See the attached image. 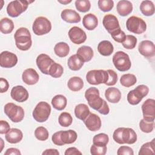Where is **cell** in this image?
<instances>
[{"label":"cell","mask_w":155,"mask_h":155,"mask_svg":"<svg viewBox=\"0 0 155 155\" xmlns=\"http://www.w3.org/2000/svg\"><path fill=\"white\" fill-rule=\"evenodd\" d=\"M108 74V79L107 82L105 83V85L107 86H113L114 85L118 79L117 73L113 70H107Z\"/></svg>","instance_id":"cell-47"},{"label":"cell","mask_w":155,"mask_h":155,"mask_svg":"<svg viewBox=\"0 0 155 155\" xmlns=\"http://www.w3.org/2000/svg\"><path fill=\"white\" fill-rule=\"evenodd\" d=\"M137 134L133 129L123 127L122 131V140L124 144H133L137 141Z\"/></svg>","instance_id":"cell-22"},{"label":"cell","mask_w":155,"mask_h":155,"mask_svg":"<svg viewBox=\"0 0 155 155\" xmlns=\"http://www.w3.org/2000/svg\"><path fill=\"white\" fill-rule=\"evenodd\" d=\"M22 79L25 84L29 85H32L36 84L38 82L39 76L35 69L29 68L23 71L22 74Z\"/></svg>","instance_id":"cell-19"},{"label":"cell","mask_w":155,"mask_h":155,"mask_svg":"<svg viewBox=\"0 0 155 155\" xmlns=\"http://www.w3.org/2000/svg\"><path fill=\"white\" fill-rule=\"evenodd\" d=\"M5 138L7 142L10 143H17L22 140L23 138V133L21 130L13 128L5 134Z\"/></svg>","instance_id":"cell-23"},{"label":"cell","mask_w":155,"mask_h":155,"mask_svg":"<svg viewBox=\"0 0 155 155\" xmlns=\"http://www.w3.org/2000/svg\"><path fill=\"white\" fill-rule=\"evenodd\" d=\"M58 2L62 4H64V5H67L70 2H71V1L70 0V1H67V0H65V1H58Z\"/></svg>","instance_id":"cell-57"},{"label":"cell","mask_w":155,"mask_h":155,"mask_svg":"<svg viewBox=\"0 0 155 155\" xmlns=\"http://www.w3.org/2000/svg\"><path fill=\"white\" fill-rule=\"evenodd\" d=\"M137 42V38L131 35H126L124 41L122 43L123 47L128 50H131L135 48Z\"/></svg>","instance_id":"cell-41"},{"label":"cell","mask_w":155,"mask_h":155,"mask_svg":"<svg viewBox=\"0 0 155 155\" xmlns=\"http://www.w3.org/2000/svg\"><path fill=\"white\" fill-rule=\"evenodd\" d=\"M51 105L53 108L57 110L62 111L67 106V98L62 94H57L51 99Z\"/></svg>","instance_id":"cell-28"},{"label":"cell","mask_w":155,"mask_h":155,"mask_svg":"<svg viewBox=\"0 0 155 155\" xmlns=\"http://www.w3.org/2000/svg\"><path fill=\"white\" fill-rule=\"evenodd\" d=\"M155 139L143 143L139 151V155H150L155 153Z\"/></svg>","instance_id":"cell-36"},{"label":"cell","mask_w":155,"mask_h":155,"mask_svg":"<svg viewBox=\"0 0 155 155\" xmlns=\"http://www.w3.org/2000/svg\"><path fill=\"white\" fill-rule=\"evenodd\" d=\"M149 92V88L145 85H137L134 90L130 91L127 94V101L131 105H137Z\"/></svg>","instance_id":"cell-6"},{"label":"cell","mask_w":155,"mask_h":155,"mask_svg":"<svg viewBox=\"0 0 155 155\" xmlns=\"http://www.w3.org/2000/svg\"><path fill=\"white\" fill-rule=\"evenodd\" d=\"M85 97L88 105L103 115L110 113V108L107 102L100 97L99 90L96 87H90L85 92Z\"/></svg>","instance_id":"cell-1"},{"label":"cell","mask_w":155,"mask_h":155,"mask_svg":"<svg viewBox=\"0 0 155 155\" xmlns=\"http://www.w3.org/2000/svg\"><path fill=\"white\" fill-rule=\"evenodd\" d=\"M18 63L17 56L8 51H4L0 54V65L2 68H12Z\"/></svg>","instance_id":"cell-14"},{"label":"cell","mask_w":155,"mask_h":155,"mask_svg":"<svg viewBox=\"0 0 155 155\" xmlns=\"http://www.w3.org/2000/svg\"><path fill=\"white\" fill-rule=\"evenodd\" d=\"M82 24L88 30H93L98 25L97 18L93 13H88L84 16Z\"/></svg>","instance_id":"cell-26"},{"label":"cell","mask_w":155,"mask_h":155,"mask_svg":"<svg viewBox=\"0 0 155 155\" xmlns=\"http://www.w3.org/2000/svg\"><path fill=\"white\" fill-rule=\"evenodd\" d=\"M83 122L86 127L91 131H98L100 130L102 125V122L100 117L91 112Z\"/></svg>","instance_id":"cell-18"},{"label":"cell","mask_w":155,"mask_h":155,"mask_svg":"<svg viewBox=\"0 0 155 155\" xmlns=\"http://www.w3.org/2000/svg\"><path fill=\"white\" fill-rule=\"evenodd\" d=\"M35 1L16 0L9 2L7 7V13L12 18H16L26 11L28 5Z\"/></svg>","instance_id":"cell-4"},{"label":"cell","mask_w":155,"mask_h":155,"mask_svg":"<svg viewBox=\"0 0 155 155\" xmlns=\"http://www.w3.org/2000/svg\"><path fill=\"white\" fill-rule=\"evenodd\" d=\"M154 127V121L148 122L143 119L139 122V128L140 130L145 133H149L153 131Z\"/></svg>","instance_id":"cell-44"},{"label":"cell","mask_w":155,"mask_h":155,"mask_svg":"<svg viewBox=\"0 0 155 155\" xmlns=\"http://www.w3.org/2000/svg\"><path fill=\"white\" fill-rule=\"evenodd\" d=\"M36 65L40 71L45 74L48 75V71L54 61L47 54H39L36 59Z\"/></svg>","instance_id":"cell-13"},{"label":"cell","mask_w":155,"mask_h":155,"mask_svg":"<svg viewBox=\"0 0 155 155\" xmlns=\"http://www.w3.org/2000/svg\"><path fill=\"white\" fill-rule=\"evenodd\" d=\"M109 142V137L105 133H99L95 135L93 138V143L100 147L107 146Z\"/></svg>","instance_id":"cell-39"},{"label":"cell","mask_w":155,"mask_h":155,"mask_svg":"<svg viewBox=\"0 0 155 155\" xmlns=\"http://www.w3.org/2000/svg\"><path fill=\"white\" fill-rule=\"evenodd\" d=\"M102 24L105 28L111 35V36L121 30L117 18L112 14L105 15L104 16Z\"/></svg>","instance_id":"cell-11"},{"label":"cell","mask_w":155,"mask_h":155,"mask_svg":"<svg viewBox=\"0 0 155 155\" xmlns=\"http://www.w3.org/2000/svg\"><path fill=\"white\" fill-rule=\"evenodd\" d=\"M121 92L116 87H109L105 91V97L107 100L113 104L117 103L121 99Z\"/></svg>","instance_id":"cell-24"},{"label":"cell","mask_w":155,"mask_h":155,"mask_svg":"<svg viewBox=\"0 0 155 155\" xmlns=\"http://www.w3.org/2000/svg\"><path fill=\"white\" fill-rule=\"evenodd\" d=\"M4 113L8 117L15 123L22 121L24 117L25 113L24 109L14 103L8 102L6 104L4 107Z\"/></svg>","instance_id":"cell-3"},{"label":"cell","mask_w":155,"mask_h":155,"mask_svg":"<svg viewBox=\"0 0 155 155\" xmlns=\"http://www.w3.org/2000/svg\"><path fill=\"white\" fill-rule=\"evenodd\" d=\"M32 30L36 35L42 36L46 35L51 30V22L45 17L39 16L34 21Z\"/></svg>","instance_id":"cell-9"},{"label":"cell","mask_w":155,"mask_h":155,"mask_svg":"<svg viewBox=\"0 0 155 155\" xmlns=\"http://www.w3.org/2000/svg\"><path fill=\"white\" fill-rule=\"evenodd\" d=\"M137 82V78L133 74L127 73L123 74L120 78V84L125 87H130L133 86Z\"/></svg>","instance_id":"cell-37"},{"label":"cell","mask_w":155,"mask_h":155,"mask_svg":"<svg viewBox=\"0 0 155 155\" xmlns=\"http://www.w3.org/2000/svg\"><path fill=\"white\" fill-rule=\"evenodd\" d=\"M139 8L142 15L146 16H152L154 13V5L151 1H142Z\"/></svg>","instance_id":"cell-32"},{"label":"cell","mask_w":155,"mask_h":155,"mask_svg":"<svg viewBox=\"0 0 155 155\" xmlns=\"http://www.w3.org/2000/svg\"><path fill=\"white\" fill-rule=\"evenodd\" d=\"M76 9L82 13L87 12L91 8V3L88 0H76L75 1Z\"/></svg>","instance_id":"cell-43"},{"label":"cell","mask_w":155,"mask_h":155,"mask_svg":"<svg viewBox=\"0 0 155 155\" xmlns=\"http://www.w3.org/2000/svg\"><path fill=\"white\" fill-rule=\"evenodd\" d=\"M51 107L46 102H39L34 108L32 116L38 122H44L48 119L51 113Z\"/></svg>","instance_id":"cell-5"},{"label":"cell","mask_w":155,"mask_h":155,"mask_svg":"<svg viewBox=\"0 0 155 155\" xmlns=\"http://www.w3.org/2000/svg\"><path fill=\"white\" fill-rule=\"evenodd\" d=\"M67 87L72 91H79L84 87L83 80L78 76L71 77L67 82Z\"/></svg>","instance_id":"cell-33"},{"label":"cell","mask_w":155,"mask_h":155,"mask_svg":"<svg viewBox=\"0 0 155 155\" xmlns=\"http://www.w3.org/2000/svg\"><path fill=\"white\" fill-rule=\"evenodd\" d=\"M127 29L133 33L140 35L147 30V24L145 21L136 16L130 17L126 21Z\"/></svg>","instance_id":"cell-8"},{"label":"cell","mask_w":155,"mask_h":155,"mask_svg":"<svg viewBox=\"0 0 155 155\" xmlns=\"http://www.w3.org/2000/svg\"><path fill=\"white\" fill-rule=\"evenodd\" d=\"M78 137L77 133L73 130L62 131L61 132V138L64 144H71L74 143Z\"/></svg>","instance_id":"cell-30"},{"label":"cell","mask_w":155,"mask_h":155,"mask_svg":"<svg viewBox=\"0 0 155 155\" xmlns=\"http://www.w3.org/2000/svg\"><path fill=\"white\" fill-rule=\"evenodd\" d=\"M73 118L71 114L67 112H62L58 117V122L59 125L63 127H68L71 125Z\"/></svg>","instance_id":"cell-40"},{"label":"cell","mask_w":155,"mask_h":155,"mask_svg":"<svg viewBox=\"0 0 155 155\" xmlns=\"http://www.w3.org/2000/svg\"><path fill=\"white\" fill-rule=\"evenodd\" d=\"M107 151V146L100 147L93 144L90 147V153L93 155H105Z\"/></svg>","instance_id":"cell-46"},{"label":"cell","mask_w":155,"mask_h":155,"mask_svg":"<svg viewBox=\"0 0 155 155\" xmlns=\"http://www.w3.org/2000/svg\"><path fill=\"white\" fill-rule=\"evenodd\" d=\"M97 4L99 9L104 12L110 11L114 7V2L112 0H99Z\"/></svg>","instance_id":"cell-45"},{"label":"cell","mask_w":155,"mask_h":155,"mask_svg":"<svg viewBox=\"0 0 155 155\" xmlns=\"http://www.w3.org/2000/svg\"><path fill=\"white\" fill-rule=\"evenodd\" d=\"M61 131H59L54 133L51 137V140H52L53 143L54 144H55L56 145L62 146V145H65L61 140Z\"/></svg>","instance_id":"cell-51"},{"label":"cell","mask_w":155,"mask_h":155,"mask_svg":"<svg viewBox=\"0 0 155 155\" xmlns=\"http://www.w3.org/2000/svg\"><path fill=\"white\" fill-rule=\"evenodd\" d=\"M113 63L117 70L126 71L130 70L131 62L129 56L122 51H118L113 56Z\"/></svg>","instance_id":"cell-7"},{"label":"cell","mask_w":155,"mask_h":155,"mask_svg":"<svg viewBox=\"0 0 155 155\" xmlns=\"http://www.w3.org/2000/svg\"><path fill=\"white\" fill-rule=\"evenodd\" d=\"M76 54L84 62H87L91 60L93 57L94 53L91 47L82 45L78 49Z\"/></svg>","instance_id":"cell-25"},{"label":"cell","mask_w":155,"mask_h":155,"mask_svg":"<svg viewBox=\"0 0 155 155\" xmlns=\"http://www.w3.org/2000/svg\"><path fill=\"white\" fill-rule=\"evenodd\" d=\"M138 51L140 54L146 58H152L155 55L154 44L150 40L142 41L138 46Z\"/></svg>","instance_id":"cell-17"},{"label":"cell","mask_w":155,"mask_h":155,"mask_svg":"<svg viewBox=\"0 0 155 155\" xmlns=\"http://www.w3.org/2000/svg\"><path fill=\"white\" fill-rule=\"evenodd\" d=\"M123 127H119L114 131L113 134V138L114 140L119 144H124L122 140V131Z\"/></svg>","instance_id":"cell-49"},{"label":"cell","mask_w":155,"mask_h":155,"mask_svg":"<svg viewBox=\"0 0 155 155\" xmlns=\"http://www.w3.org/2000/svg\"><path fill=\"white\" fill-rule=\"evenodd\" d=\"M65 155H78V154H82V153L76 147H70L67 148L65 153Z\"/></svg>","instance_id":"cell-54"},{"label":"cell","mask_w":155,"mask_h":155,"mask_svg":"<svg viewBox=\"0 0 155 155\" xmlns=\"http://www.w3.org/2000/svg\"><path fill=\"white\" fill-rule=\"evenodd\" d=\"M35 136L39 140L45 141L48 138L49 133L46 128L38 127L35 130Z\"/></svg>","instance_id":"cell-42"},{"label":"cell","mask_w":155,"mask_h":155,"mask_svg":"<svg viewBox=\"0 0 155 155\" xmlns=\"http://www.w3.org/2000/svg\"><path fill=\"white\" fill-rule=\"evenodd\" d=\"M42 155H59V152L56 149H46L42 153Z\"/></svg>","instance_id":"cell-56"},{"label":"cell","mask_w":155,"mask_h":155,"mask_svg":"<svg viewBox=\"0 0 155 155\" xmlns=\"http://www.w3.org/2000/svg\"><path fill=\"white\" fill-rule=\"evenodd\" d=\"M63 21L68 23H78L81 20V16L75 10L72 9H64L61 13Z\"/></svg>","instance_id":"cell-20"},{"label":"cell","mask_w":155,"mask_h":155,"mask_svg":"<svg viewBox=\"0 0 155 155\" xmlns=\"http://www.w3.org/2000/svg\"><path fill=\"white\" fill-rule=\"evenodd\" d=\"M84 62L76 54L71 55L67 61L68 68L73 71L79 70L84 65Z\"/></svg>","instance_id":"cell-31"},{"label":"cell","mask_w":155,"mask_h":155,"mask_svg":"<svg viewBox=\"0 0 155 155\" xmlns=\"http://www.w3.org/2000/svg\"><path fill=\"white\" fill-rule=\"evenodd\" d=\"M0 145H1V148H0V153L2 152L3 147H4V140L2 138H0Z\"/></svg>","instance_id":"cell-58"},{"label":"cell","mask_w":155,"mask_h":155,"mask_svg":"<svg viewBox=\"0 0 155 155\" xmlns=\"http://www.w3.org/2000/svg\"><path fill=\"white\" fill-rule=\"evenodd\" d=\"M12 98L18 102H24L28 99V92L25 88L22 85L13 87L10 92Z\"/></svg>","instance_id":"cell-16"},{"label":"cell","mask_w":155,"mask_h":155,"mask_svg":"<svg viewBox=\"0 0 155 155\" xmlns=\"http://www.w3.org/2000/svg\"><path fill=\"white\" fill-rule=\"evenodd\" d=\"M0 87H1V93H3L6 92L9 87V84L7 79L1 78L0 79Z\"/></svg>","instance_id":"cell-53"},{"label":"cell","mask_w":155,"mask_h":155,"mask_svg":"<svg viewBox=\"0 0 155 155\" xmlns=\"http://www.w3.org/2000/svg\"><path fill=\"white\" fill-rule=\"evenodd\" d=\"M21 153L18 148H10L4 153V155H21Z\"/></svg>","instance_id":"cell-55"},{"label":"cell","mask_w":155,"mask_h":155,"mask_svg":"<svg viewBox=\"0 0 155 155\" xmlns=\"http://www.w3.org/2000/svg\"><path fill=\"white\" fill-rule=\"evenodd\" d=\"M14 39L17 48L22 51H27L32 45L30 31L25 27L19 28L14 34Z\"/></svg>","instance_id":"cell-2"},{"label":"cell","mask_w":155,"mask_h":155,"mask_svg":"<svg viewBox=\"0 0 155 155\" xmlns=\"http://www.w3.org/2000/svg\"><path fill=\"white\" fill-rule=\"evenodd\" d=\"M132 3L127 0L119 1L116 5V10L119 15L121 16H126L130 15L133 11Z\"/></svg>","instance_id":"cell-21"},{"label":"cell","mask_w":155,"mask_h":155,"mask_svg":"<svg viewBox=\"0 0 155 155\" xmlns=\"http://www.w3.org/2000/svg\"><path fill=\"white\" fill-rule=\"evenodd\" d=\"M70 41L75 44H81L84 43L87 39L85 32L80 27L74 26L71 27L68 33Z\"/></svg>","instance_id":"cell-15"},{"label":"cell","mask_w":155,"mask_h":155,"mask_svg":"<svg viewBox=\"0 0 155 155\" xmlns=\"http://www.w3.org/2000/svg\"><path fill=\"white\" fill-rule=\"evenodd\" d=\"M56 55L60 58L66 57L70 52V47L66 42H60L57 43L54 47Z\"/></svg>","instance_id":"cell-34"},{"label":"cell","mask_w":155,"mask_h":155,"mask_svg":"<svg viewBox=\"0 0 155 155\" xmlns=\"http://www.w3.org/2000/svg\"><path fill=\"white\" fill-rule=\"evenodd\" d=\"M111 37L113 39V40L115 41L116 42L119 43H122L125 39L126 35L124 33V31L121 30L117 33H115L114 35H111Z\"/></svg>","instance_id":"cell-50"},{"label":"cell","mask_w":155,"mask_h":155,"mask_svg":"<svg viewBox=\"0 0 155 155\" xmlns=\"http://www.w3.org/2000/svg\"><path fill=\"white\" fill-rule=\"evenodd\" d=\"M10 127L9 124L4 120H0V134H7L10 130Z\"/></svg>","instance_id":"cell-52"},{"label":"cell","mask_w":155,"mask_h":155,"mask_svg":"<svg viewBox=\"0 0 155 155\" xmlns=\"http://www.w3.org/2000/svg\"><path fill=\"white\" fill-rule=\"evenodd\" d=\"M97 51L101 55L104 56H108L113 53L114 47L109 41H102L98 44Z\"/></svg>","instance_id":"cell-27"},{"label":"cell","mask_w":155,"mask_h":155,"mask_svg":"<svg viewBox=\"0 0 155 155\" xmlns=\"http://www.w3.org/2000/svg\"><path fill=\"white\" fill-rule=\"evenodd\" d=\"M14 29V23L8 18H2L0 21V30L3 34H9Z\"/></svg>","instance_id":"cell-35"},{"label":"cell","mask_w":155,"mask_h":155,"mask_svg":"<svg viewBox=\"0 0 155 155\" xmlns=\"http://www.w3.org/2000/svg\"><path fill=\"white\" fill-rule=\"evenodd\" d=\"M64 73V68L62 66L56 62H54L48 71V75L54 78H60Z\"/></svg>","instance_id":"cell-38"},{"label":"cell","mask_w":155,"mask_h":155,"mask_svg":"<svg viewBox=\"0 0 155 155\" xmlns=\"http://www.w3.org/2000/svg\"><path fill=\"white\" fill-rule=\"evenodd\" d=\"M117 155H133L134 151L133 149L128 146L120 147L117 151Z\"/></svg>","instance_id":"cell-48"},{"label":"cell","mask_w":155,"mask_h":155,"mask_svg":"<svg viewBox=\"0 0 155 155\" xmlns=\"http://www.w3.org/2000/svg\"><path fill=\"white\" fill-rule=\"evenodd\" d=\"M143 119L148 122L154 121L155 118V101L153 99H147L141 107Z\"/></svg>","instance_id":"cell-12"},{"label":"cell","mask_w":155,"mask_h":155,"mask_svg":"<svg viewBox=\"0 0 155 155\" xmlns=\"http://www.w3.org/2000/svg\"><path fill=\"white\" fill-rule=\"evenodd\" d=\"M108 74L107 70H92L87 72L86 79L87 82L91 85H99L107 82Z\"/></svg>","instance_id":"cell-10"},{"label":"cell","mask_w":155,"mask_h":155,"mask_svg":"<svg viewBox=\"0 0 155 155\" xmlns=\"http://www.w3.org/2000/svg\"><path fill=\"white\" fill-rule=\"evenodd\" d=\"M90 113V111L88 107L85 104H79L74 108L75 116L82 121L86 119V117L89 115Z\"/></svg>","instance_id":"cell-29"}]
</instances>
